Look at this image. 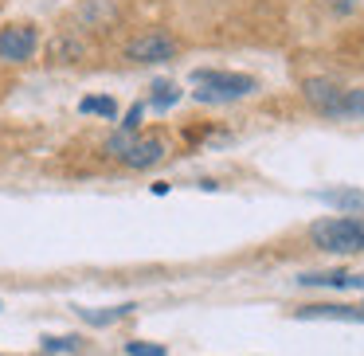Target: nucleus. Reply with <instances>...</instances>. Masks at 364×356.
Returning <instances> with one entry per match:
<instances>
[{
	"label": "nucleus",
	"mask_w": 364,
	"mask_h": 356,
	"mask_svg": "<svg viewBox=\"0 0 364 356\" xmlns=\"http://www.w3.org/2000/svg\"><path fill=\"white\" fill-rule=\"evenodd\" d=\"M309 243L325 254L364 251V215H325V220L309 223Z\"/></svg>",
	"instance_id": "f257e3e1"
},
{
	"label": "nucleus",
	"mask_w": 364,
	"mask_h": 356,
	"mask_svg": "<svg viewBox=\"0 0 364 356\" xmlns=\"http://www.w3.org/2000/svg\"><path fill=\"white\" fill-rule=\"evenodd\" d=\"M192 82L200 90H192L196 102H239V98H251L259 90L255 75H239V71H215V67H196Z\"/></svg>",
	"instance_id": "f03ea898"
},
{
	"label": "nucleus",
	"mask_w": 364,
	"mask_h": 356,
	"mask_svg": "<svg viewBox=\"0 0 364 356\" xmlns=\"http://www.w3.org/2000/svg\"><path fill=\"white\" fill-rule=\"evenodd\" d=\"M106 153L110 157H118L126 168H153V165H161L165 161V153H168V145L161 141V137H141V134H126V129H118V134L106 141Z\"/></svg>",
	"instance_id": "7ed1b4c3"
},
{
	"label": "nucleus",
	"mask_w": 364,
	"mask_h": 356,
	"mask_svg": "<svg viewBox=\"0 0 364 356\" xmlns=\"http://www.w3.org/2000/svg\"><path fill=\"white\" fill-rule=\"evenodd\" d=\"M345 90H348V87H341V82H333V79H321V75H314V79H301V102H306L314 114H321V118L341 122Z\"/></svg>",
	"instance_id": "20e7f679"
},
{
	"label": "nucleus",
	"mask_w": 364,
	"mask_h": 356,
	"mask_svg": "<svg viewBox=\"0 0 364 356\" xmlns=\"http://www.w3.org/2000/svg\"><path fill=\"white\" fill-rule=\"evenodd\" d=\"M176 55H181V43H176L168 32H145V36H137V40L126 43V59H129V63L157 67V63H173Z\"/></svg>",
	"instance_id": "39448f33"
},
{
	"label": "nucleus",
	"mask_w": 364,
	"mask_h": 356,
	"mask_svg": "<svg viewBox=\"0 0 364 356\" xmlns=\"http://www.w3.org/2000/svg\"><path fill=\"white\" fill-rule=\"evenodd\" d=\"M40 51L36 24H9L0 28V63H32Z\"/></svg>",
	"instance_id": "423d86ee"
},
{
	"label": "nucleus",
	"mask_w": 364,
	"mask_h": 356,
	"mask_svg": "<svg viewBox=\"0 0 364 356\" xmlns=\"http://www.w3.org/2000/svg\"><path fill=\"white\" fill-rule=\"evenodd\" d=\"M298 321H345V325H364V306H348V301H314V306L294 309Z\"/></svg>",
	"instance_id": "0eeeda50"
},
{
	"label": "nucleus",
	"mask_w": 364,
	"mask_h": 356,
	"mask_svg": "<svg viewBox=\"0 0 364 356\" xmlns=\"http://www.w3.org/2000/svg\"><path fill=\"white\" fill-rule=\"evenodd\" d=\"M298 286H309V290H364V274H353V270H309V274H298Z\"/></svg>",
	"instance_id": "6e6552de"
},
{
	"label": "nucleus",
	"mask_w": 364,
	"mask_h": 356,
	"mask_svg": "<svg viewBox=\"0 0 364 356\" xmlns=\"http://www.w3.org/2000/svg\"><path fill=\"white\" fill-rule=\"evenodd\" d=\"M314 200L329 204L341 215H364V192L360 188H317Z\"/></svg>",
	"instance_id": "1a4fd4ad"
},
{
	"label": "nucleus",
	"mask_w": 364,
	"mask_h": 356,
	"mask_svg": "<svg viewBox=\"0 0 364 356\" xmlns=\"http://www.w3.org/2000/svg\"><path fill=\"white\" fill-rule=\"evenodd\" d=\"M114 16H118L114 0H87V4H79V24L82 28H106Z\"/></svg>",
	"instance_id": "9d476101"
},
{
	"label": "nucleus",
	"mask_w": 364,
	"mask_h": 356,
	"mask_svg": "<svg viewBox=\"0 0 364 356\" xmlns=\"http://www.w3.org/2000/svg\"><path fill=\"white\" fill-rule=\"evenodd\" d=\"M134 309H137L134 301H122V306H106V309H87V306H82V309H79V317H82L87 325H95V329H106V325H114V321H122V317H129Z\"/></svg>",
	"instance_id": "9b49d317"
},
{
	"label": "nucleus",
	"mask_w": 364,
	"mask_h": 356,
	"mask_svg": "<svg viewBox=\"0 0 364 356\" xmlns=\"http://www.w3.org/2000/svg\"><path fill=\"white\" fill-rule=\"evenodd\" d=\"M181 98H184V95H181V87H176L173 79H157V82L149 87V106H153V110H161V114L173 110Z\"/></svg>",
	"instance_id": "f8f14e48"
},
{
	"label": "nucleus",
	"mask_w": 364,
	"mask_h": 356,
	"mask_svg": "<svg viewBox=\"0 0 364 356\" xmlns=\"http://www.w3.org/2000/svg\"><path fill=\"white\" fill-rule=\"evenodd\" d=\"M79 114H95V118L114 122V118H118V102H114L110 95H90V98H82V102H79Z\"/></svg>",
	"instance_id": "ddd939ff"
},
{
	"label": "nucleus",
	"mask_w": 364,
	"mask_h": 356,
	"mask_svg": "<svg viewBox=\"0 0 364 356\" xmlns=\"http://www.w3.org/2000/svg\"><path fill=\"white\" fill-rule=\"evenodd\" d=\"M82 40H75V36H59L55 43H51V59L55 63H75V59H82Z\"/></svg>",
	"instance_id": "4468645a"
},
{
	"label": "nucleus",
	"mask_w": 364,
	"mask_h": 356,
	"mask_svg": "<svg viewBox=\"0 0 364 356\" xmlns=\"http://www.w3.org/2000/svg\"><path fill=\"white\" fill-rule=\"evenodd\" d=\"M40 348L48 356H71V352H79V348H82V337H71V333H67V337H51V333H48V337L40 340Z\"/></svg>",
	"instance_id": "2eb2a0df"
},
{
	"label": "nucleus",
	"mask_w": 364,
	"mask_h": 356,
	"mask_svg": "<svg viewBox=\"0 0 364 356\" xmlns=\"http://www.w3.org/2000/svg\"><path fill=\"white\" fill-rule=\"evenodd\" d=\"M341 118H364V87H348V90H345Z\"/></svg>",
	"instance_id": "dca6fc26"
},
{
	"label": "nucleus",
	"mask_w": 364,
	"mask_h": 356,
	"mask_svg": "<svg viewBox=\"0 0 364 356\" xmlns=\"http://www.w3.org/2000/svg\"><path fill=\"white\" fill-rule=\"evenodd\" d=\"M126 356H168L161 345H149V340H126Z\"/></svg>",
	"instance_id": "f3484780"
},
{
	"label": "nucleus",
	"mask_w": 364,
	"mask_h": 356,
	"mask_svg": "<svg viewBox=\"0 0 364 356\" xmlns=\"http://www.w3.org/2000/svg\"><path fill=\"white\" fill-rule=\"evenodd\" d=\"M145 106L149 102H134L126 110V118H122V129H126V134H137V126H141V118H145Z\"/></svg>",
	"instance_id": "a211bd4d"
},
{
	"label": "nucleus",
	"mask_w": 364,
	"mask_h": 356,
	"mask_svg": "<svg viewBox=\"0 0 364 356\" xmlns=\"http://www.w3.org/2000/svg\"><path fill=\"white\" fill-rule=\"evenodd\" d=\"M325 4H329L337 16H345V12H356V4H360V0H325Z\"/></svg>",
	"instance_id": "6ab92c4d"
}]
</instances>
